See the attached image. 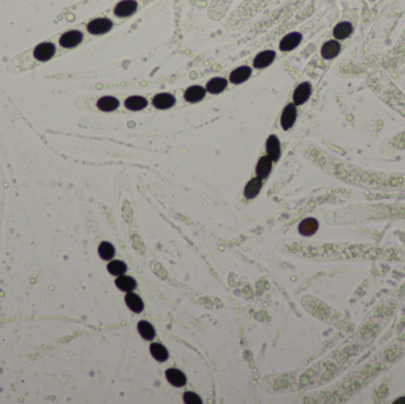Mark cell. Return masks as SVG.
I'll return each instance as SVG.
<instances>
[{
  "label": "cell",
  "instance_id": "1",
  "mask_svg": "<svg viewBox=\"0 0 405 404\" xmlns=\"http://www.w3.org/2000/svg\"><path fill=\"white\" fill-rule=\"evenodd\" d=\"M310 94H312V86L308 82L299 84L293 94V101H294L295 106H301L304 102H307Z\"/></svg>",
  "mask_w": 405,
  "mask_h": 404
},
{
  "label": "cell",
  "instance_id": "2",
  "mask_svg": "<svg viewBox=\"0 0 405 404\" xmlns=\"http://www.w3.org/2000/svg\"><path fill=\"white\" fill-rule=\"evenodd\" d=\"M113 26L110 19L107 18H98L94 19L88 24V31L93 34H103L108 32Z\"/></svg>",
  "mask_w": 405,
  "mask_h": 404
},
{
  "label": "cell",
  "instance_id": "3",
  "mask_svg": "<svg viewBox=\"0 0 405 404\" xmlns=\"http://www.w3.org/2000/svg\"><path fill=\"white\" fill-rule=\"evenodd\" d=\"M296 115H298V112H296L295 104L290 103L288 106H286L282 112V115H281V126H282L284 131H288L289 128L293 127V125L296 121Z\"/></svg>",
  "mask_w": 405,
  "mask_h": 404
},
{
  "label": "cell",
  "instance_id": "4",
  "mask_svg": "<svg viewBox=\"0 0 405 404\" xmlns=\"http://www.w3.org/2000/svg\"><path fill=\"white\" fill-rule=\"evenodd\" d=\"M137 8V4L135 0H122L119 4L115 6V10H114V13L117 17H129L132 16Z\"/></svg>",
  "mask_w": 405,
  "mask_h": 404
},
{
  "label": "cell",
  "instance_id": "5",
  "mask_svg": "<svg viewBox=\"0 0 405 404\" xmlns=\"http://www.w3.org/2000/svg\"><path fill=\"white\" fill-rule=\"evenodd\" d=\"M267 153L268 157L272 162H277L281 157V147H280V140L277 139L276 135H270L267 140L266 143Z\"/></svg>",
  "mask_w": 405,
  "mask_h": 404
},
{
  "label": "cell",
  "instance_id": "6",
  "mask_svg": "<svg viewBox=\"0 0 405 404\" xmlns=\"http://www.w3.org/2000/svg\"><path fill=\"white\" fill-rule=\"evenodd\" d=\"M276 54L272 50H266V51L260 52L254 60V67L257 69H263L269 67L270 64L274 62Z\"/></svg>",
  "mask_w": 405,
  "mask_h": 404
},
{
  "label": "cell",
  "instance_id": "7",
  "mask_svg": "<svg viewBox=\"0 0 405 404\" xmlns=\"http://www.w3.org/2000/svg\"><path fill=\"white\" fill-rule=\"evenodd\" d=\"M175 99L174 96L169 93H160L153 98V106L158 109H169L174 106Z\"/></svg>",
  "mask_w": 405,
  "mask_h": 404
},
{
  "label": "cell",
  "instance_id": "8",
  "mask_svg": "<svg viewBox=\"0 0 405 404\" xmlns=\"http://www.w3.org/2000/svg\"><path fill=\"white\" fill-rule=\"evenodd\" d=\"M302 36L299 32H292V34H287L282 38L280 42V50L281 51H290V50L295 49L299 44L301 43Z\"/></svg>",
  "mask_w": 405,
  "mask_h": 404
},
{
  "label": "cell",
  "instance_id": "9",
  "mask_svg": "<svg viewBox=\"0 0 405 404\" xmlns=\"http://www.w3.org/2000/svg\"><path fill=\"white\" fill-rule=\"evenodd\" d=\"M82 38H83V34L80 31H69L61 37L60 43L64 48H74L82 42Z\"/></svg>",
  "mask_w": 405,
  "mask_h": 404
},
{
  "label": "cell",
  "instance_id": "10",
  "mask_svg": "<svg viewBox=\"0 0 405 404\" xmlns=\"http://www.w3.org/2000/svg\"><path fill=\"white\" fill-rule=\"evenodd\" d=\"M55 45L51 43H42L34 49V57L39 61H49L55 55Z\"/></svg>",
  "mask_w": 405,
  "mask_h": 404
},
{
  "label": "cell",
  "instance_id": "11",
  "mask_svg": "<svg viewBox=\"0 0 405 404\" xmlns=\"http://www.w3.org/2000/svg\"><path fill=\"white\" fill-rule=\"evenodd\" d=\"M250 75H251L250 67H246V66L239 67V68L235 69L234 71L230 74V81H231V83H234V84H240L248 80V78L250 77Z\"/></svg>",
  "mask_w": 405,
  "mask_h": 404
},
{
  "label": "cell",
  "instance_id": "12",
  "mask_svg": "<svg viewBox=\"0 0 405 404\" xmlns=\"http://www.w3.org/2000/svg\"><path fill=\"white\" fill-rule=\"evenodd\" d=\"M319 223L315 218H306L299 224V233L302 236H312L318 231Z\"/></svg>",
  "mask_w": 405,
  "mask_h": 404
},
{
  "label": "cell",
  "instance_id": "13",
  "mask_svg": "<svg viewBox=\"0 0 405 404\" xmlns=\"http://www.w3.org/2000/svg\"><path fill=\"white\" fill-rule=\"evenodd\" d=\"M185 100L191 103H196V102L202 101L205 98V89L201 86H192L187 88L184 95Z\"/></svg>",
  "mask_w": 405,
  "mask_h": 404
},
{
  "label": "cell",
  "instance_id": "14",
  "mask_svg": "<svg viewBox=\"0 0 405 404\" xmlns=\"http://www.w3.org/2000/svg\"><path fill=\"white\" fill-rule=\"evenodd\" d=\"M166 378L172 385L177 386V388H181L186 384V376L177 369H169L166 371Z\"/></svg>",
  "mask_w": 405,
  "mask_h": 404
},
{
  "label": "cell",
  "instance_id": "15",
  "mask_svg": "<svg viewBox=\"0 0 405 404\" xmlns=\"http://www.w3.org/2000/svg\"><path fill=\"white\" fill-rule=\"evenodd\" d=\"M125 106L126 108H128L129 110H133V112L142 110L143 108L147 107V100L139 95L129 96V98L125 101Z\"/></svg>",
  "mask_w": 405,
  "mask_h": 404
},
{
  "label": "cell",
  "instance_id": "16",
  "mask_svg": "<svg viewBox=\"0 0 405 404\" xmlns=\"http://www.w3.org/2000/svg\"><path fill=\"white\" fill-rule=\"evenodd\" d=\"M261 189H262V178H260V177L254 178V179H251L245 185L244 196L248 199L255 198L258 193H260Z\"/></svg>",
  "mask_w": 405,
  "mask_h": 404
},
{
  "label": "cell",
  "instance_id": "17",
  "mask_svg": "<svg viewBox=\"0 0 405 404\" xmlns=\"http://www.w3.org/2000/svg\"><path fill=\"white\" fill-rule=\"evenodd\" d=\"M340 52V44L337 40H328L321 48V55L326 60H332Z\"/></svg>",
  "mask_w": 405,
  "mask_h": 404
},
{
  "label": "cell",
  "instance_id": "18",
  "mask_svg": "<svg viewBox=\"0 0 405 404\" xmlns=\"http://www.w3.org/2000/svg\"><path fill=\"white\" fill-rule=\"evenodd\" d=\"M271 168H272V160L270 159L268 156L266 157H262L260 160H258L257 165H256V173H257V177L262 178H267L270 173V171H271Z\"/></svg>",
  "mask_w": 405,
  "mask_h": 404
},
{
  "label": "cell",
  "instance_id": "19",
  "mask_svg": "<svg viewBox=\"0 0 405 404\" xmlns=\"http://www.w3.org/2000/svg\"><path fill=\"white\" fill-rule=\"evenodd\" d=\"M115 285L117 288L121 289V291L129 293V292H133L135 289V287H136V281L131 276L120 275V276L115 280Z\"/></svg>",
  "mask_w": 405,
  "mask_h": 404
},
{
  "label": "cell",
  "instance_id": "20",
  "mask_svg": "<svg viewBox=\"0 0 405 404\" xmlns=\"http://www.w3.org/2000/svg\"><path fill=\"white\" fill-rule=\"evenodd\" d=\"M125 301H126V303H127V306L129 307V309H131V311H133L134 313L142 312L143 303H142L141 299H140V297H137L136 294L129 292L128 294L126 295Z\"/></svg>",
  "mask_w": 405,
  "mask_h": 404
},
{
  "label": "cell",
  "instance_id": "21",
  "mask_svg": "<svg viewBox=\"0 0 405 404\" xmlns=\"http://www.w3.org/2000/svg\"><path fill=\"white\" fill-rule=\"evenodd\" d=\"M228 86V81L223 77H215L206 83V90L211 94H219Z\"/></svg>",
  "mask_w": 405,
  "mask_h": 404
},
{
  "label": "cell",
  "instance_id": "22",
  "mask_svg": "<svg viewBox=\"0 0 405 404\" xmlns=\"http://www.w3.org/2000/svg\"><path fill=\"white\" fill-rule=\"evenodd\" d=\"M119 101L113 96H103L99 100L98 107L103 112H113L119 107Z\"/></svg>",
  "mask_w": 405,
  "mask_h": 404
},
{
  "label": "cell",
  "instance_id": "23",
  "mask_svg": "<svg viewBox=\"0 0 405 404\" xmlns=\"http://www.w3.org/2000/svg\"><path fill=\"white\" fill-rule=\"evenodd\" d=\"M151 353L153 358L157 359L158 362H166L169 359V351L164 345L158 344V342H153L151 345Z\"/></svg>",
  "mask_w": 405,
  "mask_h": 404
},
{
  "label": "cell",
  "instance_id": "24",
  "mask_svg": "<svg viewBox=\"0 0 405 404\" xmlns=\"http://www.w3.org/2000/svg\"><path fill=\"white\" fill-rule=\"evenodd\" d=\"M137 331H139L140 335H141L142 338L146 339V340H153L154 339L155 330L148 321H140V323L137 324Z\"/></svg>",
  "mask_w": 405,
  "mask_h": 404
},
{
  "label": "cell",
  "instance_id": "25",
  "mask_svg": "<svg viewBox=\"0 0 405 404\" xmlns=\"http://www.w3.org/2000/svg\"><path fill=\"white\" fill-rule=\"evenodd\" d=\"M333 34L337 39H345V38H347L352 34V25L347 22L339 23V24L334 28Z\"/></svg>",
  "mask_w": 405,
  "mask_h": 404
},
{
  "label": "cell",
  "instance_id": "26",
  "mask_svg": "<svg viewBox=\"0 0 405 404\" xmlns=\"http://www.w3.org/2000/svg\"><path fill=\"white\" fill-rule=\"evenodd\" d=\"M99 255L102 260H111L115 255V249L109 242H102L99 247Z\"/></svg>",
  "mask_w": 405,
  "mask_h": 404
},
{
  "label": "cell",
  "instance_id": "27",
  "mask_svg": "<svg viewBox=\"0 0 405 404\" xmlns=\"http://www.w3.org/2000/svg\"><path fill=\"white\" fill-rule=\"evenodd\" d=\"M108 271L111 275H115V276H120V275H123L127 271V266L125 265L122 261H111L109 265H108Z\"/></svg>",
  "mask_w": 405,
  "mask_h": 404
},
{
  "label": "cell",
  "instance_id": "28",
  "mask_svg": "<svg viewBox=\"0 0 405 404\" xmlns=\"http://www.w3.org/2000/svg\"><path fill=\"white\" fill-rule=\"evenodd\" d=\"M184 402L187 404H202V400L198 395L193 392H185L184 394Z\"/></svg>",
  "mask_w": 405,
  "mask_h": 404
},
{
  "label": "cell",
  "instance_id": "29",
  "mask_svg": "<svg viewBox=\"0 0 405 404\" xmlns=\"http://www.w3.org/2000/svg\"><path fill=\"white\" fill-rule=\"evenodd\" d=\"M393 403H395V404H405V397H401L399 400H396Z\"/></svg>",
  "mask_w": 405,
  "mask_h": 404
}]
</instances>
